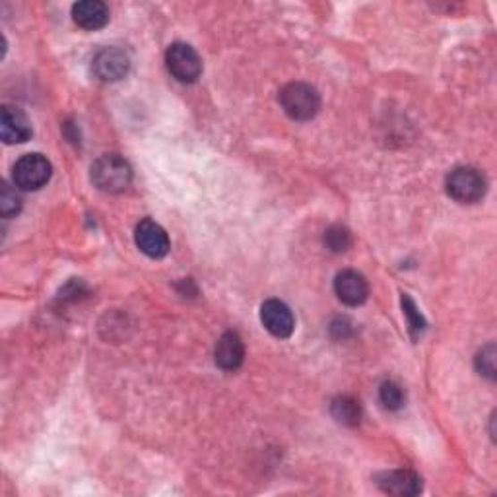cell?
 <instances>
[{
	"label": "cell",
	"instance_id": "277c9868",
	"mask_svg": "<svg viewBox=\"0 0 497 497\" xmlns=\"http://www.w3.org/2000/svg\"><path fill=\"white\" fill-rule=\"evenodd\" d=\"M51 161L41 154L21 156L13 171L14 187L20 191H39L51 179Z\"/></svg>",
	"mask_w": 497,
	"mask_h": 497
},
{
	"label": "cell",
	"instance_id": "7c38bea8",
	"mask_svg": "<svg viewBox=\"0 0 497 497\" xmlns=\"http://www.w3.org/2000/svg\"><path fill=\"white\" fill-rule=\"evenodd\" d=\"M243 357H245V346L237 332H226L222 334V338L216 344L214 360L216 364L226 369V372H236L241 367Z\"/></svg>",
	"mask_w": 497,
	"mask_h": 497
},
{
	"label": "cell",
	"instance_id": "2e32d148",
	"mask_svg": "<svg viewBox=\"0 0 497 497\" xmlns=\"http://www.w3.org/2000/svg\"><path fill=\"white\" fill-rule=\"evenodd\" d=\"M379 398L387 410H398L404 407V398L407 397H404V390L398 383H395V381H385L379 389Z\"/></svg>",
	"mask_w": 497,
	"mask_h": 497
},
{
	"label": "cell",
	"instance_id": "7a4b0ae2",
	"mask_svg": "<svg viewBox=\"0 0 497 497\" xmlns=\"http://www.w3.org/2000/svg\"><path fill=\"white\" fill-rule=\"evenodd\" d=\"M445 187L453 201L460 204H474L485 196V191H488V181H485V176L480 169L462 166L449 173Z\"/></svg>",
	"mask_w": 497,
	"mask_h": 497
},
{
	"label": "cell",
	"instance_id": "4fadbf2b",
	"mask_svg": "<svg viewBox=\"0 0 497 497\" xmlns=\"http://www.w3.org/2000/svg\"><path fill=\"white\" fill-rule=\"evenodd\" d=\"M73 20L82 30L96 31L107 26L109 8L99 0H82L73 6Z\"/></svg>",
	"mask_w": 497,
	"mask_h": 497
},
{
	"label": "cell",
	"instance_id": "9c48e42d",
	"mask_svg": "<svg viewBox=\"0 0 497 497\" xmlns=\"http://www.w3.org/2000/svg\"><path fill=\"white\" fill-rule=\"evenodd\" d=\"M0 138L4 144L28 142L31 138V123L28 115L14 106H4L0 109Z\"/></svg>",
	"mask_w": 497,
	"mask_h": 497
},
{
	"label": "cell",
	"instance_id": "5bb4252c",
	"mask_svg": "<svg viewBox=\"0 0 497 497\" xmlns=\"http://www.w3.org/2000/svg\"><path fill=\"white\" fill-rule=\"evenodd\" d=\"M330 412L334 416V420L344 424V425H357L362 418V408L360 402L354 400L352 397H338L334 398L330 404Z\"/></svg>",
	"mask_w": 497,
	"mask_h": 497
},
{
	"label": "cell",
	"instance_id": "30bf717a",
	"mask_svg": "<svg viewBox=\"0 0 497 497\" xmlns=\"http://www.w3.org/2000/svg\"><path fill=\"white\" fill-rule=\"evenodd\" d=\"M334 292H337L342 304L357 307L365 304L369 296V286L360 272L342 270L337 274V278H334Z\"/></svg>",
	"mask_w": 497,
	"mask_h": 497
},
{
	"label": "cell",
	"instance_id": "52a82bcc",
	"mask_svg": "<svg viewBox=\"0 0 497 497\" xmlns=\"http://www.w3.org/2000/svg\"><path fill=\"white\" fill-rule=\"evenodd\" d=\"M261 321L276 338H290L296 329V319L284 302L280 299H269L261 307Z\"/></svg>",
	"mask_w": 497,
	"mask_h": 497
},
{
	"label": "cell",
	"instance_id": "3957f363",
	"mask_svg": "<svg viewBox=\"0 0 497 497\" xmlns=\"http://www.w3.org/2000/svg\"><path fill=\"white\" fill-rule=\"evenodd\" d=\"M278 99L287 117L294 121H311L321 107L317 90L305 82H292L284 86Z\"/></svg>",
	"mask_w": 497,
	"mask_h": 497
},
{
	"label": "cell",
	"instance_id": "6da1fadb",
	"mask_svg": "<svg viewBox=\"0 0 497 497\" xmlns=\"http://www.w3.org/2000/svg\"><path fill=\"white\" fill-rule=\"evenodd\" d=\"M133 167L129 161L117 154H106L91 166V183L103 193L119 194L131 187Z\"/></svg>",
	"mask_w": 497,
	"mask_h": 497
},
{
	"label": "cell",
	"instance_id": "ba28073f",
	"mask_svg": "<svg viewBox=\"0 0 497 497\" xmlns=\"http://www.w3.org/2000/svg\"><path fill=\"white\" fill-rule=\"evenodd\" d=\"M131 59L119 47H106L94 56V74L103 82H117L129 74Z\"/></svg>",
	"mask_w": 497,
	"mask_h": 497
},
{
	"label": "cell",
	"instance_id": "d6986e66",
	"mask_svg": "<svg viewBox=\"0 0 497 497\" xmlns=\"http://www.w3.org/2000/svg\"><path fill=\"white\" fill-rule=\"evenodd\" d=\"M402 309H404V315H407V319H408L410 332L416 337V334H420L425 329V321L420 315L418 307H416V304L412 302V299L407 294L402 296Z\"/></svg>",
	"mask_w": 497,
	"mask_h": 497
},
{
	"label": "cell",
	"instance_id": "5b68a950",
	"mask_svg": "<svg viewBox=\"0 0 497 497\" xmlns=\"http://www.w3.org/2000/svg\"><path fill=\"white\" fill-rule=\"evenodd\" d=\"M166 64L169 74L183 84H193L202 74V61L187 43H173L166 53Z\"/></svg>",
	"mask_w": 497,
	"mask_h": 497
},
{
	"label": "cell",
	"instance_id": "8fae6325",
	"mask_svg": "<svg viewBox=\"0 0 497 497\" xmlns=\"http://www.w3.org/2000/svg\"><path fill=\"white\" fill-rule=\"evenodd\" d=\"M377 485L390 495H418L422 492V478L410 470H390L377 478Z\"/></svg>",
	"mask_w": 497,
	"mask_h": 497
},
{
	"label": "cell",
	"instance_id": "ac0fdd59",
	"mask_svg": "<svg viewBox=\"0 0 497 497\" xmlns=\"http://www.w3.org/2000/svg\"><path fill=\"white\" fill-rule=\"evenodd\" d=\"M476 369L478 373L488 377V379H495V346L488 344L485 348H482V352L476 356Z\"/></svg>",
	"mask_w": 497,
	"mask_h": 497
},
{
	"label": "cell",
	"instance_id": "e0dca14e",
	"mask_svg": "<svg viewBox=\"0 0 497 497\" xmlns=\"http://www.w3.org/2000/svg\"><path fill=\"white\" fill-rule=\"evenodd\" d=\"M20 210H21L20 194L14 189H10L4 183L3 189H0V214H3L4 218H13Z\"/></svg>",
	"mask_w": 497,
	"mask_h": 497
},
{
	"label": "cell",
	"instance_id": "8992f818",
	"mask_svg": "<svg viewBox=\"0 0 497 497\" xmlns=\"http://www.w3.org/2000/svg\"><path fill=\"white\" fill-rule=\"evenodd\" d=\"M134 241L136 247L150 259H164L171 249L166 229L156 224L154 219H142V222L136 226Z\"/></svg>",
	"mask_w": 497,
	"mask_h": 497
},
{
	"label": "cell",
	"instance_id": "9a60e30c",
	"mask_svg": "<svg viewBox=\"0 0 497 497\" xmlns=\"http://www.w3.org/2000/svg\"><path fill=\"white\" fill-rule=\"evenodd\" d=\"M325 245L332 253H346L352 247V234L348 227L334 224L325 231Z\"/></svg>",
	"mask_w": 497,
	"mask_h": 497
}]
</instances>
